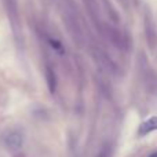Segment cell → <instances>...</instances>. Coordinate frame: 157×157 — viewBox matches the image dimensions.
<instances>
[{"instance_id": "cell-1", "label": "cell", "mask_w": 157, "mask_h": 157, "mask_svg": "<svg viewBox=\"0 0 157 157\" xmlns=\"http://www.w3.org/2000/svg\"><path fill=\"white\" fill-rule=\"evenodd\" d=\"M24 144V138L18 131H10L4 136V145L11 150H18Z\"/></svg>"}, {"instance_id": "cell-2", "label": "cell", "mask_w": 157, "mask_h": 157, "mask_svg": "<svg viewBox=\"0 0 157 157\" xmlns=\"http://www.w3.org/2000/svg\"><path fill=\"white\" fill-rule=\"evenodd\" d=\"M46 40H47V43H48L50 48H51L52 51L58 55V57L65 54V47H63V44H62V41H61L59 36H57L55 33L48 32V33H47V36H46Z\"/></svg>"}, {"instance_id": "cell-3", "label": "cell", "mask_w": 157, "mask_h": 157, "mask_svg": "<svg viewBox=\"0 0 157 157\" xmlns=\"http://www.w3.org/2000/svg\"><path fill=\"white\" fill-rule=\"evenodd\" d=\"M156 130H157V116H153V117H149L147 120H145L141 124V127H139V134H141V135H146V134L152 132V131H156Z\"/></svg>"}, {"instance_id": "cell-4", "label": "cell", "mask_w": 157, "mask_h": 157, "mask_svg": "<svg viewBox=\"0 0 157 157\" xmlns=\"http://www.w3.org/2000/svg\"><path fill=\"white\" fill-rule=\"evenodd\" d=\"M46 78H47V84H48V88L51 92L55 91L57 88V77H55V73L50 66L46 68Z\"/></svg>"}, {"instance_id": "cell-5", "label": "cell", "mask_w": 157, "mask_h": 157, "mask_svg": "<svg viewBox=\"0 0 157 157\" xmlns=\"http://www.w3.org/2000/svg\"><path fill=\"white\" fill-rule=\"evenodd\" d=\"M149 157H157V152H156V153H153V155H150Z\"/></svg>"}]
</instances>
